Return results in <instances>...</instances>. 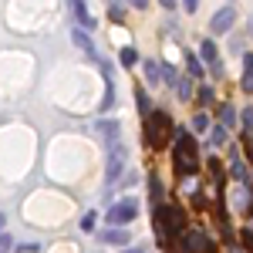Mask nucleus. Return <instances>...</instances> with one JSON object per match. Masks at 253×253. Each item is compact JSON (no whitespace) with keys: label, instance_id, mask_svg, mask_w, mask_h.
<instances>
[{"label":"nucleus","instance_id":"f257e3e1","mask_svg":"<svg viewBox=\"0 0 253 253\" xmlns=\"http://www.w3.org/2000/svg\"><path fill=\"white\" fill-rule=\"evenodd\" d=\"M175 149H172V166L179 179H189V175L199 172V149H196V138L189 128H175Z\"/></svg>","mask_w":253,"mask_h":253},{"label":"nucleus","instance_id":"f03ea898","mask_svg":"<svg viewBox=\"0 0 253 253\" xmlns=\"http://www.w3.org/2000/svg\"><path fill=\"white\" fill-rule=\"evenodd\" d=\"M145 145L149 149H166L169 145V138L175 135V122L169 112H152V115L145 118Z\"/></svg>","mask_w":253,"mask_h":253},{"label":"nucleus","instance_id":"7ed1b4c3","mask_svg":"<svg viewBox=\"0 0 253 253\" xmlns=\"http://www.w3.org/2000/svg\"><path fill=\"white\" fill-rule=\"evenodd\" d=\"M156 230H159V243H162V247L169 243V236L182 233V230H186V213H182V206H175V203L156 206Z\"/></svg>","mask_w":253,"mask_h":253},{"label":"nucleus","instance_id":"20e7f679","mask_svg":"<svg viewBox=\"0 0 253 253\" xmlns=\"http://www.w3.org/2000/svg\"><path fill=\"white\" fill-rule=\"evenodd\" d=\"M182 253H213L216 250V240L206 230H182Z\"/></svg>","mask_w":253,"mask_h":253},{"label":"nucleus","instance_id":"39448f33","mask_svg":"<svg viewBox=\"0 0 253 253\" xmlns=\"http://www.w3.org/2000/svg\"><path fill=\"white\" fill-rule=\"evenodd\" d=\"M138 216V203L128 196V199H122V203H115L108 213H105V223H112V226H128L132 219Z\"/></svg>","mask_w":253,"mask_h":253},{"label":"nucleus","instance_id":"423d86ee","mask_svg":"<svg viewBox=\"0 0 253 253\" xmlns=\"http://www.w3.org/2000/svg\"><path fill=\"white\" fill-rule=\"evenodd\" d=\"M125 159H128V152H125V145H122V142L108 149V169H105V179H108V182H115L118 175H122V169H125Z\"/></svg>","mask_w":253,"mask_h":253},{"label":"nucleus","instance_id":"0eeeda50","mask_svg":"<svg viewBox=\"0 0 253 253\" xmlns=\"http://www.w3.org/2000/svg\"><path fill=\"white\" fill-rule=\"evenodd\" d=\"M233 24H236V10H233V7H223V10H216V14H213L210 31H213V34H226Z\"/></svg>","mask_w":253,"mask_h":253},{"label":"nucleus","instance_id":"6e6552de","mask_svg":"<svg viewBox=\"0 0 253 253\" xmlns=\"http://www.w3.org/2000/svg\"><path fill=\"white\" fill-rule=\"evenodd\" d=\"M196 58H203L206 64H210V68H213V75H216V78H223V64H219V54H216V44H213L210 38H206L203 44H199V54H196Z\"/></svg>","mask_w":253,"mask_h":253},{"label":"nucleus","instance_id":"1a4fd4ad","mask_svg":"<svg viewBox=\"0 0 253 253\" xmlns=\"http://www.w3.org/2000/svg\"><path fill=\"white\" fill-rule=\"evenodd\" d=\"M98 135H105V142H108V149L112 145H118V135H122V128H118V122H108V118H98L95 122Z\"/></svg>","mask_w":253,"mask_h":253},{"label":"nucleus","instance_id":"9d476101","mask_svg":"<svg viewBox=\"0 0 253 253\" xmlns=\"http://www.w3.org/2000/svg\"><path fill=\"white\" fill-rule=\"evenodd\" d=\"M230 172H233L236 182H243V186H250V172H247V162L240 159V152L233 149V156H230Z\"/></svg>","mask_w":253,"mask_h":253},{"label":"nucleus","instance_id":"9b49d317","mask_svg":"<svg viewBox=\"0 0 253 253\" xmlns=\"http://www.w3.org/2000/svg\"><path fill=\"white\" fill-rule=\"evenodd\" d=\"M98 240L108 243V247H128V230H105Z\"/></svg>","mask_w":253,"mask_h":253},{"label":"nucleus","instance_id":"f8f14e48","mask_svg":"<svg viewBox=\"0 0 253 253\" xmlns=\"http://www.w3.org/2000/svg\"><path fill=\"white\" fill-rule=\"evenodd\" d=\"M219 125H223L226 132L236 128V108L230 105V101H223V105H219Z\"/></svg>","mask_w":253,"mask_h":253},{"label":"nucleus","instance_id":"ddd939ff","mask_svg":"<svg viewBox=\"0 0 253 253\" xmlns=\"http://www.w3.org/2000/svg\"><path fill=\"white\" fill-rule=\"evenodd\" d=\"M71 41H75V44H78V47H81V51H84V54H88V58H98L95 44H91V38H88V34H84V31H71Z\"/></svg>","mask_w":253,"mask_h":253},{"label":"nucleus","instance_id":"4468645a","mask_svg":"<svg viewBox=\"0 0 253 253\" xmlns=\"http://www.w3.org/2000/svg\"><path fill=\"white\" fill-rule=\"evenodd\" d=\"M142 71H145V81L149 84H159V78H162V68H159V61H142Z\"/></svg>","mask_w":253,"mask_h":253},{"label":"nucleus","instance_id":"2eb2a0df","mask_svg":"<svg viewBox=\"0 0 253 253\" xmlns=\"http://www.w3.org/2000/svg\"><path fill=\"white\" fill-rule=\"evenodd\" d=\"M243 91L253 95V54H243Z\"/></svg>","mask_w":253,"mask_h":253},{"label":"nucleus","instance_id":"dca6fc26","mask_svg":"<svg viewBox=\"0 0 253 253\" xmlns=\"http://www.w3.org/2000/svg\"><path fill=\"white\" fill-rule=\"evenodd\" d=\"M135 105H138V115H142V122L152 115V105H149V95H145V88H135Z\"/></svg>","mask_w":253,"mask_h":253},{"label":"nucleus","instance_id":"f3484780","mask_svg":"<svg viewBox=\"0 0 253 253\" xmlns=\"http://www.w3.org/2000/svg\"><path fill=\"white\" fill-rule=\"evenodd\" d=\"M196 98H199V105H203V112H206V108H210V105L216 101V91L210 88V84H199V91H196Z\"/></svg>","mask_w":253,"mask_h":253},{"label":"nucleus","instance_id":"a211bd4d","mask_svg":"<svg viewBox=\"0 0 253 253\" xmlns=\"http://www.w3.org/2000/svg\"><path fill=\"white\" fill-rule=\"evenodd\" d=\"M149 193H152V203H156V206H162V179H159L156 172L149 175Z\"/></svg>","mask_w":253,"mask_h":253},{"label":"nucleus","instance_id":"6ab92c4d","mask_svg":"<svg viewBox=\"0 0 253 253\" xmlns=\"http://www.w3.org/2000/svg\"><path fill=\"white\" fill-rule=\"evenodd\" d=\"M175 95H179V101H189V98H193V81L179 78V81H175Z\"/></svg>","mask_w":253,"mask_h":253},{"label":"nucleus","instance_id":"aec40b11","mask_svg":"<svg viewBox=\"0 0 253 253\" xmlns=\"http://www.w3.org/2000/svg\"><path fill=\"white\" fill-rule=\"evenodd\" d=\"M206 166H210L213 182H216V186H223V162H219V159H206Z\"/></svg>","mask_w":253,"mask_h":253},{"label":"nucleus","instance_id":"412c9836","mask_svg":"<svg viewBox=\"0 0 253 253\" xmlns=\"http://www.w3.org/2000/svg\"><path fill=\"white\" fill-rule=\"evenodd\" d=\"M71 10H75V17L81 20V24H88V27H91V24H95V20H91V14H88V7H84V3H71Z\"/></svg>","mask_w":253,"mask_h":253},{"label":"nucleus","instance_id":"4be33fe9","mask_svg":"<svg viewBox=\"0 0 253 253\" xmlns=\"http://www.w3.org/2000/svg\"><path fill=\"white\" fill-rule=\"evenodd\" d=\"M210 145H226V128H223V125H213V132H210Z\"/></svg>","mask_w":253,"mask_h":253},{"label":"nucleus","instance_id":"5701e85b","mask_svg":"<svg viewBox=\"0 0 253 253\" xmlns=\"http://www.w3.org/2000/svg\"><path fill=\"white\" fill-rule=\"evenodd\" d=\"M186 68H189V75H193V78H199V75H203V64H199V58H196V54H186Z\"/></svg>","mask_w":253,"mask_h":253},{"label":"nucleus","instance_id":"b1692460","mask_svg":"<svg viewBox=\"0 0 253 253\" xmlns=\"http://www.w3.org/2000/svg\"><path fill=\"white\" fill-rule=\"evenodd\" d=\"M193 128H196V132H206V128H210V115H206V112H196Z\"/></svg>","mask_w":253,"mask_h":253},{"label":"nucleus","instance_id":"393cba45","mask_svg":"<svg viewBox=\"0 0 253 253\" xmlns=\"http://www.w3.org/2000/svg\"><path fill=\"white\" fill-rule=\"evenodd\" d=\"M118 58H122V64L128 68V64H135V61H138V54H135V47H122V54H118Z\"/></svg>","mask_w":253,"mask_h":253},{"label":"nucleus","instance_id":"a878e982","mask_svg":"<svg viewBox=\"0 0 253 253\" xmlns=\"http://www.w3.org/2000/svg\"><path fill=\"white\" fill-rule=\"evenodd\" d=\"M243 135H253V108H243Z\"/></svg>","mask_w":253,"mask_h":253},{"label":"nucleus","instance_id":"bb28decb","mask_svg":"<svg viewBox=\"0 0 253 253\" xmlns=\"http://www.w3.org/2000/svg\"><path fill=\"white\" fill-rule=\"evenodd\" d=\"M162 78H166V84H172V88H175L179 75H175V68H169V64H166V68H162Z\"/></svg>","mask_w":253,"mask_h":253},{"label":"nucleus","instance_id":"cd10ccee","mask_svg":"<svg viewBox=\"0 0 253 253\" xmlns=\"http://www.w3.org/2000/svg\"><path fill=\"white\" fill-rule=\"evenodd\" d=\"M240 240H243V247H247V250L253 253V230H250V226H247V230L240 233Z\"/></svg>","mask_w":253,"mask_h":253},{"label":"nucleus","instance_id":"c85d7f7f","mask_svg":"<svg viewBox=\"0 0 253 253\" xmlns=\"http://www.w3.org/2000/svg\"><path fill=\"white\" fill-rule=\"evenodd\" d=\"M81 226H84V230H95V213L84 216V219H81Z\"/></svg>","mask_w":253,"mask_h":253},{"label":"nucleus","instance_id":"c756f323","mask_svg":"<svg viewBox=\"0 0 253 253\" xmlns=\"http://www.w3.org/2000/svg\"><path fill=\"white\" fill-rule=\"evenodd\" d=\"M7 250H10V236L0 233V253H7Z\"/></svg>","mask_w":253,"mask_h":253},{"label":"nucleus","instance_id":"7c9ffc66","mask_svg":"<svg viewBox=\"0 0 253 253\" xmlns=\"http://www.w3.org/2000/svg\"><path fill=\"white\" fill-rule=\"evenodd\" d=\"M108 17H112V20H122L125 14H122V7H112V10H108Z\"/></svg>","mask_w":253,"mask_h":253},{"label":"nucleus","instance_id":"2f4dec72","mask_svg":"<svg viewBox=\"0 0 253 253\" xmlns=\"http://www.w3.org/2000/svg\"><path fill=\"white\" fill-rule=\"evenodd\" d=\"M243 142H247V152H250V162H253V135H243Z\"/></svg>","mask_w":253,"mask_h":253},{"label":"nucleus","instance_id":"473e14b6","mask_svg":"<svg viewBox=\"0 0 253 253\" xmlns=\"http://www.w3.org/2000/svg\"><path fill=\"white\" fill-rule=\"evenodd\" d=\"M125 253H145V250H142V247H135V250H125Z\"/></svg>","mask_w":253,"mask_h":253},{"label":"nucleus","instance_id":"72a5a7b5","mask_svg":"<svg viewBox=\"0 0 253 253\" xmlns=\"http://www.w3.org/2000/svg\"><path fill=\"white\" fill-rule=\"evenodd\" d=\"M3 219H7V216H3V213H0V230H3Z\"/></svg>","mask_w":253,"mask_h":253},{"label":"nucleus","instance_id":"f704fd0d","mask_svg":"<svg viewBox=\"0 0 253 253\" xmlns=\"http://www.w3.org/2000/svg\"><path fill=\"white\" fill-rule=\"evenodd\" d=\"M233 253H236V250H233Z\"/></svg>","mask_w":253,"mask_h":253}]
</instances>
